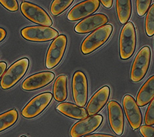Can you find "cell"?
Returning a JSON list of instances; mask_svg holds the SVG:
<instances>
[{"label": "cell", "mask_w": 154, "mask_h": 137, "mask_svg": "<svg viewBox=\"0 0 154 137\" xmlns=\"http://www.w3.org/2000/svg\"><path fill=\"white\" fill-rule=\"evenodd\" d=\"M113 31L111 24L105 25L91 33L82 42L81 51L83 54L88 55L97 49L110 37Z\"/></svg>", "instance_id": "6da1fadb"}, {"label": "cell", "mask_w": 154, "mask_h": 137, "mask_svg": "<svg viewBox=\"0 0 154 137\" xmlns=\"http://www.w3.org/2000/svg\"><path fill=\"white\" fill-rule=\"evenodd\" d=\"M137 37L135 27L128 22L123 27L119 36V55L123 60H127L133 55L136 49Z\"/></svg>", "instance_id": "7a4b0ae2"}, {"label": "cell", "mask_w": 154, "mask_h": 137, "mask_svg": "<svg viewBox=\"0 0 154 137\" xmlns=\"http://www.w3.org/2000/svg\"><path fill=\"white\" fill-rule=\"evenodd\" d=\"M29 65V59L27 58L21 59L12 64L5 72L0 81L2 89L4 90L11 89L17 83V82L26 75Z\"/></svg>", "instance_id": "3957f363"}, {"label": "cell", "mask_w": 154, "mask_h": 137, "mask_svg": "<svg viewBox=\"0 0 154 137\" xmlns=\"http://www.w3.org/2000/svg\"><path fill=\"white\" fill-rule=\"evenodd\" d=\"M151 49L148 46L141 48L135 57L132 64L130 77L134 83L141 81L146 75L150 65Z\"/></svg>", "instance_id": "277c9868"}, {"label": "cell", "mask_w": 154, "mask_h": 137, "mask_svg": "<svg viewBox=\"0 0 154 137\" xmlns=\"http://www.w3.org/2000/svg\"><path fill=\"white\" fill-rule=\"evenodd\" d=\"M57 31L50 27L29 26L21 29V35L27 41L33 42H45L57 38Z\"/></svg>", "instance_id": "5b68a950"}, {"label": "cell", "mask_w": 154, "mask_h": 137, "mask_svg": "<svg viewBox=\"0 0 154 137\" xmlns=\"http://www.w3.org/2000/svg\"><path fill=\"white\" fill-rule=\"evenodd\" d=\"M21 13L27 19L38 25L50 27L52 25V20L44 9L32 3L23 1L21 4Z\"/></svg>", "instance_id": "8992f818"}, {"label": "cell", "mask_w": 154, "mask_h": 137, "mask_svg": "<svg viewBox=\"0 0 154 137\" xmlns=\"http://www.w3.org/2000/svg\"><path fill=\"white\" fill-rule=\"evenodd\" d=\"M67 44L66 35H61L52 41L45 59V67L49 69L55 67L62 59Z\"/></svg>", "instance_id": "52a82bcc"}, {"label": "cell", "mask_w": 154, "mask_h": 137, "mask_svg": "<svg viewBox=\"0 0 154 137\" xmlns=\"http://www.w3.org/2000/svg\"><path fill=\"white\" fill-rule=\"evenodd\" d=\"M72 93L77 106L83 108L88 98V83L86 76L82 71H76L72 79Z\"/></svg>", "instance_id": "ba28073f"}, {"label": "cell", "mask_w": 154, "mask_h": 137, "mask_svg": "<svg viewBox=\"0 0 154 137\" xmlns=\"http://www.w3.org/2000/svg\"><path fill=\"white\" fill-rule=\"evenodd\" d=\"M53 95L50 93H43L37 95L26 105L21 115L26 118H33L44 111L51 101Z\"/></svg>", "instance_id": "9c48e42d"}, {"label": "cell", "mask_w": 154, "mask_h": 137, "mask_svg": "<svg viewBox=\"0 0 154 137\" xmlns=\"http://www.w3.org/2000/svg\"><path fill=\"white\" fill-rule=\"evenodd\" d=\"M103 117L100 115L87 117L75 123L70 130L71 137H82L95 131L102 123Z\"/></svg>", "instance_id": "30bf717a"}, {"label": "cell", "mask_w": 154, "mask_h": 137, "mask_svg": "<svg viewBox=\"0 0 154 137\" xmlns=\"http://www.w3.org/2000/svg\"><path fill=\"white\" fill-rule=\"evenodd\" d=\"M123 106L131 129L134 130L139 129L142 123V115L134 97L126 95L123 99Z\"/></svg>", "instance_id": "8fae6325"}, {"label": "cell", "mask_w": 154, "mask_h": 137, "mask_svg": "<svg viewBox=\"0 0 154 137\" xmlns=\"http://www.w3.org/2000/svg\"><path fill=\"white\" fill-rule=\"evenodd\" d=\"M99 0H88L75 5L67 16V19L71 21H78L95 13L100 7Z\"/></svg>", "instance_id": "7c38bea8"}, {"label": "cell", "mask_w": 154, "mask_h": 137, "mask_svg": "<svg viewBox=\"0 0 154 137\" xmlns=\"http://www.w3.org/2000/svg\"><path fill=\"white\" fill-rule=\"evenodd\" d=\"M107 109L111 128L117 135H122L124 129V115L121 105L115 100H112L108 103Z\"/></svg>", "instance_id": "4fadbf2b"}, {"label": "cell", "mask_w": 154, "mask_h": 137, "mask_svg": "<svg viewBox=\"0 0 154 137\" xmlns=\"http://www.w3.org/2000/svg\"><path fill=\"white\" fill-rule=\"evenodd\" d=\"M108 22V17L102 13L94 14L85 18L75 25L74 30L80 34H85L106 25Z\"/></svg>", "instance_id": "5bb4252c"}, {"label": "cell", "mask_w": 154, "mask_h": 137, "mask_svg": "<svg viewBox=\"0 0 154 137\" xmlns=\"http://www.w3.org/2000/svg\"><path fill=\"white\" fill-rule=\"evenodd\" d=\"M55 75L52 72L44 71L27 77L23 81L21 87L25 91H34L45 87L54 80Z\"/></svg>", "instance_id": "9a60e30c"}, {"label": "cell", "mask_w": 154, "mask_h": 137, "mask_svg": "<svg viewBox=\"0 0 154 137\" xmlns=\"http://www.w3.org/2000/svg\"><path fill=\"white\" fill-rule=\"evenodd\" d=\"M109 95L110 89L109 87L104 86L98 90L92 96L86 107V111L88 115H90L91 117L98 113L106 105L109 98Z\"/></svg>", "instance_id": "2e32d148"}, {"label": "cell", "mask_w": 154, "mask_h": 137, "mask_svg": "<svg viewBox=\"0 0 154 137\" xmlns=\"http://www.w3.org/2000/svg\"><path fill=\"white\" fill-rule=\"evenodd\" d=\"M56 109L65 116L77 120L84 119L88 115L85 109L70 103H60L57 105Z\"/></svg>", "instance_id": "e0dca14e"}, {"label": "cell", "mask_w": 154, "mask_h": 137, "mask_svg": "<svg viewBox=\"0 0 154 137\" xmlns=\"http://www.w3.org/2000/svg\"><path fill=\"white\" fill-rule=\"evenodd\" d=\"M154 98V75L147 79L138 92L136 103L139 106L147 105Z\"/></svg>", "instance_id": "ac0fdd59"}, {"label": "cell", "mask_w": 154, "mask_h": 137, "mask_svg": "<svg viewBox=\"0 0 154 137\" xmlns=\"http://www.w3.org/2000/svg\"><path fill=\"white\" fill-rule=\"evenodd\" d=\"M53 95L56 101L62 102L67 97V77L66 75H60L55 81Z\"/></svg>", "instance_id": "d6986e66"}, {"label": "cell", "mask_w": 154, "mask_h": 137, "mask_svg": "<svg viewBox=\"0 0 154 137\" xmlns=\"http://www.w3.org/2000/svg\"><path fill=\"white\" fill-rule=\"evenodd\" d=\"M116 10L120 23H128L131 15V1L130 0H117Z\"/></svg>", "instance_id": "ffe728a7"}, {"label": "cell", "mask_w": 154, "mask_h": 137, "mask_svg": "<svg viewBox=\"0 0 154 137\" xmlns=\"http://www.w3.org/2000/svg\"><path fill=\"white\" fill-rule=\"evenodd\" d=\"M17 118V111L14 109L0 115V132L13 126L16 123Z\"/></svg>", "instance_id": "44dd1931"}, {"label": "cell", "mask_w": 154, "mask_h": 137, "mask_svg": "<svg viewBox=\"0 0 154 137\" xmlns=\"http://www.w3.org/2000/svg\"><path fill=\"white\" fill-rule=\"evenodd\" d=\"M73 2V0H54L50 7L51 14L56 16L66 11Z\"/></svg>", "instance_id": "7402d4cb"}, {"label": "cell", "mask_w": 154, "mask_h": 137, "mask_svg": "<svg viewBox=\"0 0 154 137\" xmlns=\"http://www.w3.org/2000/svg\"><path fill=\"white\" fill-rule=\"evenodd\" d=\"M146 34L149 37H152L154 35V4L151 6L147 12L145 22Z\"/></svg>", "instance_id": "603a6c76"}, {"label": "cell", "mask_w": 154, "mask_h": 137, "mask_svg": "<svg viewBox=\"0 0 154 137\" xmlns=\"http://www.w3.org/2000/svg\"><path fill=\"white\" fill-rule=\"evenodd\" d=\"M152 0H137L136 10L139 16H143L148 11Z\"/></svg>", "instance_id": "cb8c5ba5"}, {"label": "cell", "mask_w": 154, "mask_h": 137, "mask_svg": "<svg viewBox=\"0 0 154 137\" xmlns=\"http://www.w3.org/2000/svg\"><path fill=\"white\" fill-rule=\"evenodd\" d=\"M144 122L147 126L154 125V98L151 101L145 115Z\"/></svg>", "instance_id": "d4e9b609"}, {"label": "cell", "mask_w": 154, "mask_h": 137, "mask_svg": "<svg viewBox=\"0 0 154 137\" xmlns=\"http://www.w3.org/2000/svg\"><path fill=\"white\" fill-rule=\"evenodd\" d=\"M0 4L4 6L6 10L12 12L16 11L19 9L16 0H0Z\"/></svg>", "instance_id": "484cf974"}, {"label": "cell", "mask_w": 154, "mask_h": 137, "mask_svg": "<svg viewBox=\"0 0 154 137\" xmlns=\"http://www.w3.org/2000/svg\"><path fill=\"white\" fill-rule=\"evenodd\" d=\"M141 135L143 137H154V127L152 126L143 125L140 129Z\"/></svg>", "instance_id": "4316f807"}, {"label": "cell", "mask_w": 154, "mask_h": 137, "mask_svg": "<svg viewBox=\"0 0 154 137\" xmlns=\"http://www.w3.org/2000/svg\"><path fill=\"white\" fill-rule=\"evenodd\" d=\"M100 2L102 4V5L104 6L105 7L109 9L112 7L113 1V0H101Z\"/></svg>", "instance_id": "83f0119b"}, {"label": "cell", "mask_w": 154, "mask_h": 137, "mask_svg": "<svg viewBox=\"0 0 154 137\" xmlns=\"http://www.w3.org/2000/svg\"><path fill=\"white\" fill-rule=\"evenodd\" d=\"M6 68H7V64L3 61L0 62V78L5 73Z\"/></svg>", "instance_id": "f1b7e54d"}, {"label": "cell", "mask_w": 154, "mask_h": 137, "mask_svg": "<svg viewBox=\"0 0 154 137\" xmlns=\"http://www.w3.org/2000/svg\"><path fill=\"white\" fill-rule=\"evenodd\" d=\"M84 137H115V136H113L112 135H106V134H93V135H90Z\"/></svg>", "instance_id": "f546056e"}, {"label": "cell", "mask_w": 154, "mask_h": 137, "mask_svg": "<svg viewBox=\"0 0 154 137\" xmlns=\"http://www.w3.org/2000/svg\"><path fill=\"white\" fill-rule=\"evenodd\" d=\"M6 35H7V33L5 30L0 27V42H2L5 38Z\"/></svg>", "instance_id": "4dcf8cb0"}, {"label": "cell", "mask_w": 154, "mask_h": 137, "mask_svg": "<svg viewBox=\"0 0 154 137\" xmlns=\"http://www.w3.org/2000/svg\"><path fill=\"white\" fill-rule=\"evenodd\" d=\"M21 137H26V136H21Z\"/></svg>", "instance_id": "1f68e13d"}]
</instances>
